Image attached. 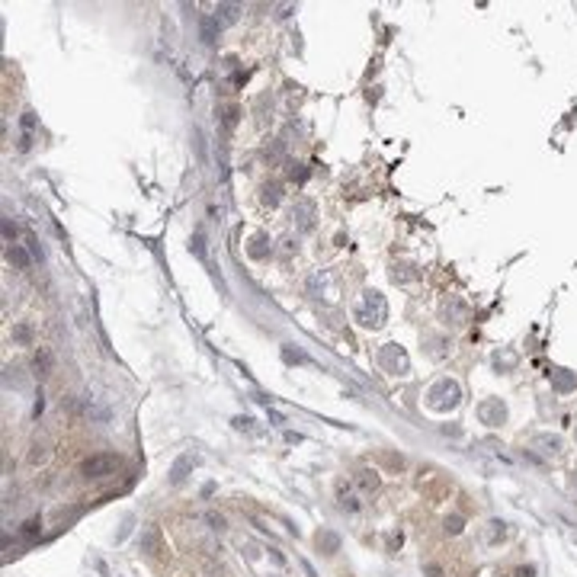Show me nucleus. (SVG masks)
<instances>
[{
  "label": "nucleus",
  "mask_w": 577,
  "mask_h": 577,
  "mask_svg": "<svg viewBox=\"0 0 577 577\" xmlns=\"http://www.w3.org/2000/svg\"><path fill=\"white\" fill-rule=\"evenodd\" d=\"M356 321L363 327H373V331H379L388 321V302H385L382 292H375V288L363 292L359 305H356Z\"/></svg>",
  "instance_id": "obj_1"
},
{
  "label": "nucleus",
  "mask_w": 577,
  "mask_h": 577,
  "mask_svg": "<svg viewBox=\"0 0 577 577\" xmlns=\"http://www.w3.org/2000/svg\"><path fill=\"white\" fill-rule=\"evenodd\" d=\"M427 404L433 410H439V414L456 410L459 404H462V388H459V382H452V379H439V382L427 391Z\"/></svg>",
  "instance_id": "obj_2"
},
{
  "label": "nucleus",
  "mask_w": 577,
  "mask_h": 577,
  "mask_svg": "<svg viewBox=\"0 0 577 577\" xmlns=\"http://www.w3.org/2000/svg\"><path fill=\"white\" fill-rule=\"evenodd\" d=\"M379 366L391 375L410 373V359H408V353H404V346H398V344H385L382 350H379Z\"/></svg>",
  "instance_id": "obj_3"
},
{
  "label": "nucleus",
  "mask_w": 577,
  "mask_h": 577,
  "mask_svg": "<svg viewBox=\"0 0 577 577\" xmlns=\"http://www.w3.org/2000/svg\"><path fill=\"white\" fill-rule=\"evenodd\" d=\"M116 468H119V456H112V452H96L90 456L81 465V475L84 478H106V475H116Z\"/></svg>",
  "instance_id": "obj_4"
},
{
  "label": "nucleus",
  "mask_w": 577,
  "mask_h": 577,
  "mask_svg": "<svg viewBox=\"0 0 577 577\" xmlns=\"http://www.w3.org/2000/svg\"><path fill=\"white\" fill-rule=\"evenodd\" d=\"M478 420L487 423V427H501L503 420H507V404L501 398H487L478 404Z\"/></svg>",
  "instance_id": "obj_5"
},
{
  "label": "nucleus",
  "mask_w": 577,
  "mask_h": 577,
  "mask_svg": "<svg viewBox=\"0 0 577 577\" xmlns=\"http://www.w3.org/2000/svg\"><path fill=\"white\" fill-rule=\"evenodd\" d=\"M138 549L148 552V555H160V552H164V536H160V529L154 526V523H151V526H141Z\"/></svg>",
  "instance_id": "obj_6"
},
{
  "label": "nucleus",
  "mask_w": 577,
  "mask_h": 577,
  "mask_svg": "<svg viewBox=\"0 0 577 577\" xmlns=\"http://www.w3.org/2000/svg\"><path fill=\"white\" fill-rule=\"evenodd\" d=\"M292 222H295L298 231H311V228H315V202L298 199V202L292 205Z\"/></svg>",
  "instance_id": "obj_7"
},
{
  "label": "nucleus",
  "mask_w": 577,
  "mask_h": 577,
  "mask_svg": "<svg viewBox=\"0 0 577 577\" xmlns=\"http://www.w3.org/2000/svg\"><path fill=\"white\" fill-rule=\"evenodd\" d=\"M532 449H539L542 456H549V459H558L561 449H565V439L555 437V433H539V437L532 439Z\"/></svg>",
  "instance_id": "obj_8"
},
{
  "label": "nucleus",
  "mask_w": 577,
  "mask_h": 577,
  "mask_svg": "<svg viewBox=\"0 0 577 577\" xmlns=\"http://www.w3.org/2000/svg\"><path fill=\"white\" fill-rule=\"evenodd\" d=\"M549 382L558 395H568V391L577 388V373H571V369H549Z\"/></svg>",
  "instance_id": "obj_9"
},
{
  "label": "nucleus",
  "mask_w": 577,
  "mask_h": 577,
  "mask_svg": "<svg viewBox=\"0 0 577 577\" xmlns=\"http://www.w3.org/2000/svg\"><path fill=\"white\" fill-rule=\"evenodd\" d=\"M196 462H199V459H196L193 452H183V456L170 465V484H183V481H187L189 472L196 468Z\"/></svg>",
  "instance_id": "obj_10"
},
{
  "label": "nucleus",
  "mask_w": 577,
  "mask_h": 577,
  "mask_svg": "<svg viewBox=\"0 0 577 577\" xmlns=\"http://www.w3.org/2000/svg\"><path fill=\"white\" fill-rule=\"evenodd\" d=\"M7 263L13 266V270H23V273L32 270V257L26 253L23 244H10V247H7Z\"/></svg>",
  "instance_id": "obj_11"
},
{
  "label": "nucleus",
  "mask_w": 577,
  "mask_h": 577,
  "mask_svg": "<svg viewBox=\"0 0 577 577\" xmlns=\"http://www.w3.org/2000/svg\"><path fill=\"white\" fill-rule=\"evenodd\" d=\"M238 13H241V7H238V3H218V7H215V23H218V26H231V23H238Z\"/></svg>",
  "instance_id": "obj_12"
},
{
  "label": "nucleus",
  "mask_w": 577,
  "mask_h": 577,
  "mask_svg": "<svg viewBox=\"0 0 577 577\" xmlns=\"http://www.w3.org/2000/svg\"><path fill=\"white\" fill-rule=\"evenodd\" d=\"M52 366H55V359H52V353H48L45 346H39L36 356H32V369H36L39 379H45L48 373H52Z\"/></svg>",
  "instance_id": "obj_13"
},
{
  "label": "nucleus",
  "mask_w": 577,
  "mask_h": 577,
  "mask_svg": "<svg viewBox=\"0 0 577 577\" xmlns=\"http://www.w3.org/2000/svg\"><path fill=\"white\" fill-rule=\"evenodd\" d=\"M199 32H202L205 45H215V39H218V23H215L212 13H205V17L199 19Z\"/></svg>",
  "instance_id": "obj_14"
},
{
  "label": "nucleus",
  "mask_w": 577,
  "mask_h": 577,
  "mask_svg": "<svg viewBox=\"0 0 577 577\" xmlns=\"http://www.w3.org/2000/svg\"><path fill=\"white\" fill-rule=\"evenodd\" d=\"M270 238H266V234H257V238H253L251 241V247H247V253H251L253 260H266V257H270Z\"/></svg>",
  "instance_id": "obj_15"
},
{
  "label": "nucleus",
  "mask_w": 577,
  "mask_h": 577,
  "mask_svg": "<svg viewBox=\"0 0 577 577\" xmlns=\"http://www.w3.org/2000/svg\"><path fill=\"white\" fill-rule=\"evenodd\" d=\"M317 549L324 552V555H334V552L340 549V536H334V532H317Z\"/></svg>",
  "instance_id": "obj_16"
},
{
  "label": "nucleus",
  "mask_w": 577,
  "mask_h": 577,
  "mask_svg": "<svg viewBox=\"0 0 577 577\" xmlns=\"http://www.w3.org/2000/svg\"><path fill=\"white\" fill-rule=\"evenodd\" d=\"M494 366H497L501 373H507V369L516 366V353H513V350H501V353H494Z\"/></svg>",
  "instance_id": "obj_17"
},
{
  "label": "nucleus",
  "mask_w": 577,
  "mask_h": 577,
  "mask_svg": "<svg viewBox=\"0 0 577 577\" xmlns=\"http://www.w3.org/2000/svg\"><path fill=\"white\" fill-rule=\"evenodd\" d=\"M32 125H36V116L32 112H23V148H29V135H32Z\"/></svg>",
  "instance_id": "obj_18"
},
{
  "label": "nucleus",
  "mask_w": 577,
  "mask_h": 577,
  "mask_svg": "<svg viewBox=\"0 0 577 577\" xmlns=\"http://www.w3.org/2000/svg\"><path fill=\"white\" fill-rule=\"evenodd\" d=\"M189 251L199 257V260H205V238H202V231H196L193 234V241H189Z\"/></svg>",
  "instance_id": "obj_19"
},
{
  "label": "nucleus",
  "mask_w": 577,
  "mask_h": 577,
  "mask_svg": "<svg viewBox=\"0 0 577 577\" xmlns=\"http://www.w3.org/2000/svg\"><path fill=\"white\" fill-rule=\"evenodd\" d=\"M282 359H286V363H308V356L292 350V346H282Z\"/></svg>",
  "instance_id": "obj_20"
},
{
  "label": "nucleus",
  "mask_w": 577,
  "mask_h": 577,
  "mask_svg": "<svg viewBox=\"0 0 577 577\" xmlns=\"http://www.w3.org/2000/svg\"><path fill=\"white\" fill-rule=\"evenodd\" d=\"M3 241H7V247L17 244V224H13V218H3Z\"/></svg>",
  "instance_id": "obj_21"
},
{
  "label": "nucleus",
  "mask_w": 577,
  "mask_h": 577,
  "mask_svg": "<svg viewBox=\"0 0 577 577\" xmlns=\"http://www.w3.org/2000/svg\"><path fill=\"white\" fill-rule=\"evenodd\" d=\"M340 507H344V510H359V501H356L353 494L340 491Z\"/></svg>",
  "instance_id": "obj_22"
},
{
  "label": "nucleus",
  "mask_w": 577,
  "mask_h": 577,
  "mask_svg": "<svg viewBox=\"0 0 577 577\" xmlns=\"http://www.w3.org/2000/svg\"><path fill=\"white\" fill-rule=\"evenodd\" d=\"M13 337H17L19 344H32V331H29L26 324H19L17 331H13Z\"/></svg>",
  "instance_id": "obj_23"
},
{
  "label": "nucleus",
  "mask_w": 577,
  "mask_h": 577,
  "mask_svg": "<svg viewBox=\"0 0 577 577\" xmlns=\"http://www.w3.org/2000/svg\"><path fill=\"white\" fill-rule=\"evenodd\" d=\"M263 202H266V205L280 202V187H266V189H263Z\"/></svg>",
  "instance_id": "obj_24"
},
{
  "label": "nucleus",
  "mask_w": 577,
  "mask_h": 577,
  "mask_svg": "<svg viewBox=\"0 0 577 577\" xmlns=\"http://www.w3.org/2000/svg\"><path fill=\"white\" fill-rule=\"evenodd\" d=\"M446 532L459 536V532H462V516H446Z\"/></svg>",
  "instance_id": "obj_25"
},
{
  "label": "nucleus",
  "mask_w": 577,
  "mask_h": 577,
  "mask_svg": "<svg viewBox=\"0 0 577 577\" xmlns=\"http://www.w3.org/2000/svg\"><path fill=\"white\" fill-rule=\"evenodd\" d=\"M205 520L212 523V529H224V516H222V513H205Z\"/></svg>",
  "instance_id": "obj_26"
},
{
  "label": "nucleus",
  "mask_w": 577,
  "mask_h": 577,
  "mask_svg": "<svg viewBox=\"0 0 577 577\" xmlns=\"http://www.w3.org/2000/svg\"><path fill=\"white\" fill-rule=\"evenodd\" d=\"M39 526H42V523H39V520H29V523H23V536H36V532H39Z\"/></svg>",
  "instance_id": "obj_27"
},
{
  "label": "nucleus",
  "mask_w": 577,
  "mask_h": 577,
  "mask_svg": "<svg viewBox=\"0 0 577 577\" xmlns=\"http://www.w3.org/2000/svg\"><path fill=\"white\" fill-rule=\"evenodd\" d=\"M234 122H238V109H224V125H228V129H234Z\"/></svg>",
  "instance_id": "obj_28"
},
{
  "label": "nucleus",
  "mask_w": 577,
  "mask_h": 577,
  "mask_svg": "<svg viewBox=\"0 0 577 577\" xmlns=\"http://www.w3.org/2000/svg\"><path fill=\"white\" fill-rule=\"evenodd\" d=\"M359 475H363V478H359V481H363L366 487H375V484H379V478H375L373 472H359Z\"/></svg>",
  "instance_id": "obj_29"
},
{
  "label": "nucleus",
  "mask_w": 577,
  "mask_h": 577,
  "mask_svg": "<svg viewBox=\"0 0 577 577\" xmlns=\"http://www.w3.org/2000/svg\"><path fill=\"white\" fill-rule=\"evenodd\" d=\"M234 427H238V430H253V420L251 417H234Z\"/></svg>",
  "instance_id": "obj_30"
},
{
  "label": "nucleus",
  "mask_w": 577,
  "mask_h": 577,
  "mask_svg": "<svg viewBox=\"0 0 577 577\" xmlns=\"http://www.w3.org/2000/svg\"><path fill=\"white\" fill-rule=\"evenodd\" d=\"M42 456H45V446H39V443H36V446H32V452H29V459H32V462H39Z\"/></svg>",
  "instance_id": "obj_31"
},
{
  "label": "nucleus",
  "mask_w": 577,
  "mask_h": 577,
  "mask_svg": "<svg viewBox=\"0 0 577 577\" xmlns=\"http://www.w3.org/2000/svg\"><path fill=\"white\" fill-rule=\"evenodd\" d=\"M516 577H536V568H520V571H516Z\"/></svg>",
  "instance_id": "obj_32"
},
{
  "label": "nucleus",
  "mask_w": 577,
  "mask_h": 577,
  "mask_svg": "<svg viewBox=\"0 0 577 577\" xmlns=\"http://www.w3.org/2000/svg\"><path fill=\"white\" fill-rule=\"evenodd\" d=\"M571 484H574V487H577V478H574V481H571Z\"/></svg>",
  "instance_id": "obj_33"
}]
</instances>
